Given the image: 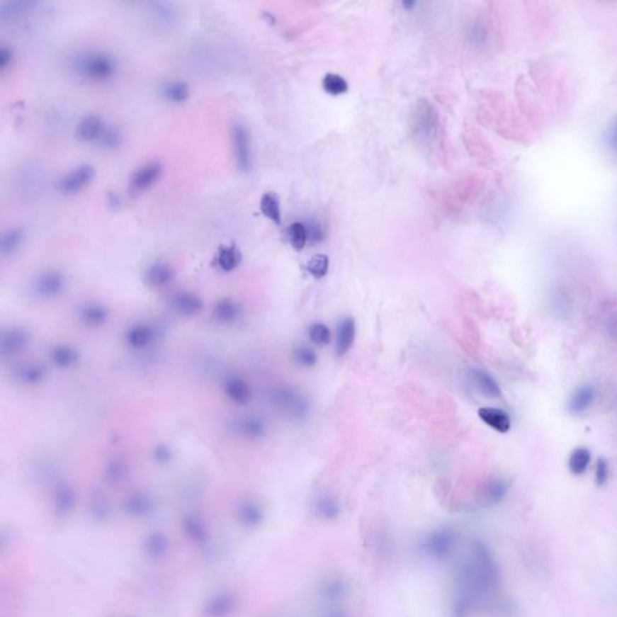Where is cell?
<instances>
[{
    "instance_id": "obj_1",
    "label": "cell",
    "mask_w": 617,
    "mask_h": 617,
    "mask_svg": "<svg viewBox=\"0 0 617 617\" xmlns=\"http://www.w3.org/2000/svg\"><path fill=\"white\" fill-rule=\"evenodd\" d=\"M498 584L499 572L491 550L484 543L476 541L470 555L460 567L455 604L457 615L462 616L469 613L476 601L496 589Z\"/></svg>"
},
{
    "instance_id": "obj_2",
    "label": "cell",
    "mask_w": 617,
    "mask_h": 617,
    "mask_svg": "<svg viewBox=\"0 0 617 617\" xmlns=\"http://www.w3.org/2000/svg\"><path fill=\"white\" fill-rule=\"evenodd\" d=\"M69 68L77 79L101 85L118 77L120 64L116 57L109 51L87 49L79 51L70 58Z\"/></svg>"
},
{
    "instance_id": "obj_3",
    "label": "cell",
    "mask_w": 617,
    "mask_h": 617,
    "mask_svg": "<svg viewBox=\"0 0 617 617\" xmlns=\"http://www.w3.org/2000/svg\"><path fill=\"white\" fill-rule=\"evenodd\" d=\"M230 142L238 169L242 173H250L254 164V152L252 139L247 125L238 122L230 127Z\"/></svg>"
},
{
    "instance_id": "obj_4",
    "label": "cell",
    "mask_w": 617,
    "mask_h": 617,
    "mask_svg": "<svg viewBox=\"0 0 617 617\" xmlns=\"http://www.w3.org/2000/svg\"><path fill=\"white\" fill-rule=\"evenodd\" d=\"M96 178V170L89 164H80L75 166L68 173L62 176L58 181L57 190L60 193L67 197L77 196L92 185L93 180Z\"/></svg>"
},
{
    "instance_id": "obj_5",
    "label": "cell",
    "mask_w": 617,
    "mask_h": 617,
    "mask_svg": "<svg viewBox=\"0 0 617 617\" xmlns=\"http://www.w3.org/2000/svg\"><path fill=\"white\" fill-rule=\"evenodd\" d=\"M162 174H163V166L157 161L147 162L145 164L137 166V169L130 174L128 180L130 193L133 196L145 193L159 181Z\"/></svg>"
},
{
    "instance_id": "obj_6",
    "label": "cell",
    "mask_w": 617,
    "mask_h": 617,
    "mask_svg": "<svg viewBox=\"0 0 617 617\" xmlns=\"http://www.w3.org/2000/svg\"><path fill=\"white\" fill-rule=\"evenodd\" d=\"M109 123L96 113H89L81 118L75 127V137L79 142L98 147L109 128Z\"/></svg>"
},
{
    "instance_id": "obj_7",
    "label": "cell",
    "mask_w": 617,
    "mask_h": 617,
    "mask_svg": "<svg viewBox=\"0 0 617 617\" xmlns=\"http://www.w3.org/2000/svg\"><path fill=\"white\" fill-rule=\"evenodd\" d=\"M457 543V534L451 529H438L428 534L424 540V551L432 558H445Z\"/></svg>"
},
{
    "instance_id": "obj_8",
    "label": "cell",
    "mask_w": 617,
    "mask_h": 617,
    "mask_svg": "<svg viewBox=\"0 0 617 617\" xmlns=\"http://www.w3.org/2000/svg\"><path fill=\"white\" fill-rule=\"evenodd\" d=\"M281 404L292 417L302 420L310 412V403L302 392L295 388H283L281 392Z\"/></svg>"
},
{
    "instance_id": "obj_9",
    "label": "cell",
    "mask_w": 617,
    "mask_h": 617,
    "mask_svg": "<svg viewBox=\"0 0 617 617\" xmlns=\"http://www.w3.org/2000/svg\"><path fill=\"white\" fill-rule=\"evenodd\" d=\"M159 97L171 106H181L191 97L190 86L182 80H168L158 89Z\"/></svg>"
},
{
    "instance_id": "obj_10",
    "label": "cell",
    "mask_w": 617,
    "mask_h": 617,
    "mask_svg": "<svg viewBox=\"0 0 617 617\" xmlns=\"http://www.w3.org/2000/svg\"><path fill=\"white\" fill-rule=\"evenodd\" d=\"M480 420L498 433H508L511 429V419L508 412L499 407H481L477 412Z\"/></svg>"
},
{
    "instance_id": "obj_11",
    "label": "cell",
    "mask_w": 617,
    "mask_h": 617,
    "mask_svg": "<svg viewBox=\"0 0 617 617\" xmlns=\"http://www.w3.org/2000/svg\"><path fill=\"white\" fill-rule=\"evenodd\" d=\"M356 339V323L352 317H345L340 321L336 328L335 351L339 357L346 355L351 350Z\"/></svg>"
},
{
    "instance_id": "obj_12",
    "label": "cell",
    "mask_w": 617,
    "mask_h": 617,
    "mask_svg": "<svg viewBox=\"0 0 617 617\" xmlns=\"http://www.w3.org/2000/svg\"><path fill=\"white\" fill-rule=\"evenodd\" d=\"M469 379H470V383L474 388L480 395H485L487 398H493V400L502 397V390H500L499 385L486 371L480 370V369H472L469 373Z\"/></svg>"
},
{
    "instance_id": "obj_13",
    "label": "cell",
    "mask_w": 617,
    "mask_h": 617,
    "mask_svg": "<svg viewBox=\"0 0 617 617\" xmlns=\"http://www.w3.org/2000/svg\"><path fill=\"white\" fill-rule=\"evenodd\" d=\"M596 400V390L591 385H582L573 392L569 398L568 412L573 415H581L587 412Z\"/></svg>"
},
{
    "instance_id": "obj_14",
    "label": "cell",
    "mask_w": 617,
    "mask_h": 617,
    "mask_svg": "<svg viewBox=\"0 0 617 617\" xmlns=\"http://www.w3.org/2000/svg\"><path fill=\"white\" fill-rule=\"evenodd\" d=\"M510 489V481L496 477L487 481L482 488V499L487 505H494L504 499Z\"/></svg>"
},
{
    "instance_id": "obj_15",
    "label": "cell",
    "mask_w": 617,
    "mask_h": 617,
    "mask_svg": "<svg viewBox=\"0 0 617 617\" xmlns=\"http://www.w3.org/2000/svg\"><path fill=\"white\" fill-rule=\"evenodd\" d=\"M259 209H261V213L275 225L280 226L283 222L280 199H278V194H275L274 192H266V193L263 194L261 202H259Z\"/></svg>"
},
{
    "instance_id": "obj_16",
    "label": "cell",
    "mask_w": 617,
    "mask_h": 617,
    "mask_svg": "<svg viewBox=\"0 0 617 617\" xmlns=\"http://www.w3.org/2000/svg\"><path fill=\"white\" fill-rule=\"evenodd\" d=\"M38 5L35 1H10L3 3L0 6V18L3 21L16 20L18 17L28 13Z\"/></svg>"
},
{
    "instance_id": "obj_17",
    "label": "cell",
    "mask_w": 617,
    "mask_h": 617,
    "mask_svg": "<svg viewBox=\"0 0 617 617\" xmlns=\"http://www.w3.org/2000/svg\"><path fill=\"white\" fill-rule=\"evenodd\" d=\"M589 463H591V452L589 448H575L569 456V470L574 475L580 476L585 474Z\"/></svg>"
},
{
    "instance_id": "obj_18",
    "label": "cell",
    "mask_w": 617,
    "mask_h": 617,
    "mask_svg": "<svg viewBox=\"0 0 617 617\" xmlns=\"http://www.w3.org/2000/svg\"><path fill=\"white\" fill-rule=\"evenodd\" d=\"M287 240L295 250H302L307 245V242H309L305 225L300 222L292 223L287 230Z\"/></svg>"
},
{
    "instance_id": "obj_19",
    "label": "cell",
    "mask_w": 617,
    "mask_h": 617,
    "mask_svg": "<svg viewBox=\"0 0 617 617\" xmlns=\"http://www.w3.org/2000/svg\"><path fill=\"white\" fill-rule=\"evenodd\" d=\"M323 89L331 96H341L349 91V84L341 75L326 74L322 80Z\"/></svg>"
},
{
    "instance_id": "obj_20",
    "label": "cell",
    "mask_w": 617,
    "mask_h": 617,
    "mask_svg": "<svg viewBox=\"0 0 617 617\" xmlns=\"http://www.w3.org/2000/svg\"><path fill=\"white\" fill-rule=\"evenodd\" d=\"M307 271L312 278H323L329 271V257L327 254H315L307 263Z\"/></svg>"
},
{
    "instance_id": "obj_21",
    "label": "cell",
    "mask_w": 617,
    "mask_h": 617,
    "mask_svg": "<svg viewBox=\"0 0 617 617\" xmlns=\"http://www.w3.org/2000/svg\"><path fill=\"white\" fill-rule=\"evenodd\" d=\"M123 140H125V137H123V133L121 130H118V127L110 125L106 135L101 139L98 147L104 149V151L113 152V151H118L121 147Z\"/></svg>"
},
{
    "instance_id": "obj_22",
    "label": "cell",
    "mask_w": 617,
    "mask_h": 617,
    "mask_svg": "<svg viewBox=\"0 0 617 617\" xmlns=\"http://www.w3.org/2000/svg\"><path fill=\"white\" fill-rule=\"evenodd\" d=\"M309 338L317 346H327L332 341V332L324 323H312L309 327Z\"/></svg>"
},
{
    "instance_id": "obj_23",
    "label": "cell",
    "mask_w": 617,
    "mask_h": 617,
    "mask_svg": "<svg viewBox=\"0 0 617 617\" xmlns=\"http://www.w3.org/2000/svg\"><path fill=\"white\" fill-rule=\"evenodd\" d=\"M293 358L295 363L299 364L302 368L315 367L319 361V357L316 355V352L311 347L305 346V345H299L295 347L293 351Z\"/></svg>"
},
{
    "instance_id": "obj_24",
    "label": "cell",
    "mask_w": 617,
    "mask_h": 617,
    "mask_svg": "<svg viewBox=\"0 0 617 617\" xmlns=\"http://www.w3.org/2000/svg\"><path fill=\"white\" fill-rule=\"evenodd\" d=\"M316 511L323 519L331 520V519L338 516L340 511L339 504L332 497H321L316 503Z\"/></svg>"
},
{
    "instance_id": "obj_25",
    "label": "cell",
    "mask_w": 617,
    "mask_h": 617,
    "mask_svg": "<svg viewBox=\"0 0 617 617\" xmlns=\"http://www.w3.org/2000/svg\"><path fill=\"white\" fill-rule=\"evenodd\" d=\"M25 239V232L21 228H10L6 230L1 238L3 251H13L16 249Z\"/></svg>"
},
{
    "instance_id": "obj_26",
    "label": "cell",
    "mask_w": 617,
    "mask_h": 617,
    "mask_svg": "<svg viewBox=\"0 0 617 617\" xmlns=\"http://www.w3.org/2000/svg\"><path fill=\"white\" fill-rule=\"evenodd\" d=\"M609 480V463L608 460L601 457L598 458L596 464V485L598 487H603Z\"/></svg>"
},
{
    "instance_id": "obj_27",
    "label": "cell",
    "mask_w": 617,
    "mask_h": 617,
    "mask_svg": "<svg viewBox=\"0 0 617 617\" xmlns=\"http://www.w3.org/2000/svg\"><path fill=\"white\" fill-rule=\"evenodd\" d=\"M239 251L234 247H223L222 250L220 251V261L225 266H235L239 262Z\"/></svg>"
},
{
    "instance_id": "obj_28",
    "label": "cell",
    "mask_w": 617,
    "mask_h": 617,
    "mask_svg": "<svg viewBox=\"0 0 617 617\" xmlns=\"http://www.w3.org/2000/svg\"><path fill=\"white\" fill-rule=\"evenodd\" d=\"M13 52L11 47L3 45L0 49V72L4 74L6 70L13 67Z\"/></svg>"
},
{
    "instance_id": "obj_29",
    "label": "cell",
    "mask_w": 617,
    "mask_h": 617,
    "mask_svg": "<svg viewBox=\"0 0 617 617\" xmlns=\"http://www.w3.org/2000/svg\"><path fill=\"white\" fill-rule=\"evenodd\" d=\"M331 617H340V616H335V615H334V616H331Z\"/></svg>"
}]
</instances>
